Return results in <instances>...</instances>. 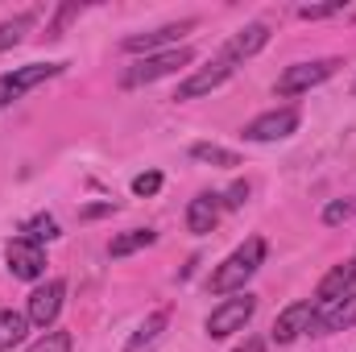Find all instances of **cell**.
I'll use <instances>...</instances> for the list:
<instances>
[{"instance_id": "14", "label": "cell", "mask_w": 356, "mask_h": 352, "mask_svg": "<svg viewBox=\"0 0 356 352\" xmlns=\"http://www.w3.org/2000/svg\"><path fill=\"white\" fill-rule=\"evenodd\" d=\"M353 286H356V262H340L323 282H319V290H315V307H332V303H340Z\"/></svg>"}, {"instance_id": "23", "label": "cell", "mask_w": 356, "mask_h": 352, "mask_svg": "<svg viewBox=\"0 0 356 352\" xmlns=\"http://www.w3.org/2000/svg\"><path fill=\"white\" fill-rule=\"evenodd\" d=\"M162 191V175L158 170H145V175L133 178V195H158Z\"/></svg>"}, {"instance_id": "19", "label": "cell", "mask_w": 356, "mask_h": 352, "mask_svg": "<svg viewBox=\"0 0 356 352\" xmlns=\"http://www.w3.org/2000/svg\"><path fill=\"white\" fill-rule=\"evenodd\" d=\"M191 158H195V162H207V166H224V170L241 166V154H232V150H224V145H211V141L191 145Z\"/></svg>"}, {"instance_id": "4", "label": "cell", "mask_w": 356, "mask_h": 352, "mask_svg": "<svg viewBox=\"0 0 356 352\" xmlns=\"http://www.w3.org/2000/svg\"><path fill=\"white\" fill-rule=\"evenodd\" d=\"M63 67H67V63H29V67H17V71L0 75V108H8L13 99H21L29 88H38V83H46V79L63 75Z\"/></svg>"}, {"instance_id": "21", "label": "cell", "mask_w": 356, "mask_h": 352, "mask_svg": "<svg viewBox=\"0 0 356 352\" xmlns=\"http://www.w3.org/2000/svg\"><path fill=\"white\" fill-rule=\"evenodd\" d=\"M25 237L42 245V241H54V237H63V232H58V224H54L50 216H38V220H29V224H25Z\"/></svg>"}, {"instance_id": "17", "label": "cell", "mask_w": 356, "mask_h": 352, "mask_svg": "<svg viewBox=\"0 0 356 352\" xmlns=\"http://www.w3.org/2000/svg\"><path fill=\"white\" fill-rule=\"evenodd\" d=\"M166 319H170L166 311H154V315H149V319H145V323L133 332V340L124 344V352H145L154 340H158V336H162V332H166Z\"/></svg>"}, {"instance_id": "20", "label": "cell", "mask_w": 356, "mask_h": 352, "mask_svg": "<svg viewBox=\"0 0 356 352\" xmlns=\"http://www.w3.org/2000/svg\"><path fill=\"white\" fill-rule=\"evenodd\" d=\"M29 29H33V17H29V13H21V17L4 21V25H0V54H4V50H13Z\"/></svg>"}, {"instance_id": "2", "label": "cell", "mask_w": 356, "mask_h": 352, "mask_svg": "<svg viewBox=\"0 0 356 352\" xmlns=\"http://www.w3.org/2000/svg\"><path fill=\"white\" fill-rule=\"evenodd\" d=\"M195 63V50L191 46H175V50H162V54H145L137 67H129L120 75V88H145V83H158L166 75H175L182 67Z\"/></svg>"}, {"instance_id": "24", "label": "cell", "mask_w": 356, "mask_h": 352, "mask_svg": "<svg viewBox=\"0 0 356 352\" xmlns=\"http://www.w3.org/2000/svg\"><path fill=\"white\" fill-rule=\"evenodd\" d=\"M340 8H344V4H302L298 17H302V21H323V17H336Z\"/></svg>"}, {"instance_id": "8", "label": "cell", "mask_w": 356, "mask_h": 352, "mask_svg": "<svg viewBox=\"0 0 356 352\" xmlns=\"http://www.w3.org/2000/svg\"><path fill=\"white\" fill-rule=\"evenodd\" d=\"M294 129H298V108H273L245 125V137L249 141H286Z\"/></svg>"}, {"instance_id": "1", "label": "cell", "mask_w": 356, "mask_h": 352, "mask_svg": "<svg viewBox=\"0 0 356 352\" xmlns=\"http://www.w3.org/2000/svg\"><path fill=\"white\" fill-rule=\"evenodd\" d=\"M266 262V241L261 237H249L232 257L224 265H216V273H211V282H207V290L211 294H232V290H245V282L261 269Z\"/></svg>"}, {"instance_id": "3", "label": "cell", "mask_w": 356, "mask_h": 352, "mask_svg": "<svg viewBox=\"0 0 356 352\" xmlns=\"http://www.w3.org/2000/svg\"><path fill=\"white\" fill-rule=\"evenodd\" d=\"M253 311H257V298H253V294L224 298V303H220V307L207 315V336H211V340H224V336L241 332V328L253 319Z\"/></svg>"}, {"instance_id": "9", "label": "cell", "mask_w": 356, "mask_h": 352, "mask_svg": "<svg viewBox=\"0 0 356 352\" xmlns=\"http://www.w3.org/2000/svg\"><path fill=\"white\" fill-rule=\"evenodd\" d=\"M315 298H298V303H290L277 319H273V344H290V340H298L302 332H311V319H315Z\"/></svg>"}, {"instance_id": "6", "label": "cell", "mask_w": 356, "mask_h": 352, "mask_svg": "<svg viewBox=\"0 0 356 352\" xmlns=\"http://www.w3.org/2000/svg\"><path fill=\"white\" fill-rule=\"evenodd\" d=\"M4 262H8V273H13V278L38 282V278L46 273V249H42L38 241H29V237H17V241H8V249H4Z\"/></svg>"}, {"instance_id": "11", "label": "cell", "mask_w": 356, "mask_h": 352, "mask_svg": "<svg viewBox=\"0 0 356 352\" xmlns=\"http://www.w3.org/2000/svg\"><path fill=\"white\" fill-rule=\"evenodd\" d=\"M220 211H224V199L211 195V191H203V195H195V199L186 203V228H191L195 237H207V232H216Z\"/></svg>"}, {"instance_id": "25", "label": "cell", "mask_w": 356, "mask_h": 352, "mask_svg": "<svg viewBox=\"0 0 356 352\" xmlns=\"http://www.w3.org/2000/svg\"><path fill=\"white\" fill-rule=\"evenodd\" d=\"M353 211H356V203H344V199H340V203H332V207L323 211V224H344Z\"/></svg>"}, {"instance_id": "13", "label": "cell", "mask_w": 356, "mask_h": 352, "mask_svg": "<svg viewBox=\"0 0 356 352\" xmlns=\"http://www.w3.org/2000/svg\"><path fill=\"white\" fill-rule=\"evenodd\" d=\"M266 42H269V25L253 21V25H245V29H236V33L228 38V46H224V58L236 67L241 58H253V54H257Z\"/></svg>"}, {"instance_id": "27", "label": "cell", "mask_w": 356, "mask_h": 352, "mask_svg": "<svg viewBox=\"0 0 356 352\" xmlns=\"http://www.w3.org/2000/svg\"><path fill=\"white\" fill-rule=\"evenodd\" d=\"M108 211H112V203H99V207H88V211H83V220H95V216H108Z\"/></svg>"}, {"instance_id": "10", "label": "cell", "mask_w": 356, "mask_h": 352, "mask_svg": "<svg viewBox=\"0 0 356 352\" xmlns=\"http://www.w3.org/2000/svg\"><path fill=\"white\" fill-rule=\"evenodd\" d=\"M228 75H232V63L220 54L211 67H203V71H195L186 83H178L175 99H199V95H207V91H216L220 83H228Z\"/></svg>"}, {"instance_id": "5", "label": "cell", "mask_w": 356, "mask_h": 352, "mask_svg": "<svg viewBox=\"0 0 356 352\" xmlns=\"http://www.w3.org/2000/svg\"><path fill=\"white\" fill-rule=\"evenodd\" d=\"M336 67H344L340 58H319V63H298V67H286L277 75V95H298V91L319 88L323 79L336 75Z\"/></svg>"}, {"instance_id": "26", "label": "cell", "mask_w": 356, "mask_h": 352, "mask_svg": "<svg viewBox=\"0 0 356 352\" xmlns=\"http://www.w3.org/2000/svg\"><path fill=\"white\" fill-rule=\"evenodd\" d=\"M245 199H249V182H232L224 195V207H245Z\"/></svg>"}, {"instance_id": "12", "label": "cell", "mask_w": 356, "mask_h": 352, "mask_svg": "<svg viewBox=\"0 0 356 352\" xmlns=\"http://www.w3.org/2000/svg\"><path fill=\"white\" fill-rule=\"evenodd\" d=\"M353 323H356V290H348L340 303L315 311V319H311L315 336H332V332H344V328H353Z\"/></svg>"}, {"instance_id": "7", "label": "cell", "mask_w": 356, "mask_h": 352, "mask_svg": "<svg viewBox=\"0 0 356 352\" xmlns=\"http://www.w3.org/2000/svg\"><path fill=\"white\" fill-rule=\"evenodd\" d=\"M63 298H67V282H63V278H50L46 286H38V290L29 294L25 319H29L33 328H50V323L58 319V311H63Z\"/></svg>"}, {"instance_id": "15", "label": "cell", "mask_w": 356, "mask_h": 352, "mask_svg": "<svg viewBox=\"0 0 356 352\" xmlns=\"http://www.w3.org/2000/svg\"><path fill=\"white\" fill-rule=\"evenodd\" d=\"M186 29H195V21H178V25H162V29H149V33H133V38H124V50L129 54H149V50H158V46H166V42H178V33H186Z\"/></svg>"}, {"instance_id": "18", "label": "cell", "mask_w": 356, "mask_h": 352, "mask_svg": "<svg viewBox=\"0 0 356 352\" xmlns=\"http://www.w3.org/2000/svg\"><path fill=\"white\" fill-rule=\"evenodd\" d=\"M25 332H29V319L21 311H0V352L17 349L25 340Z\"/></svg>"}, {"instance_id": "22", "label": "cell", "mask_w": 356, "mask_h": 352, "mask_svg": "<svg viewBox=\"0 0 356 352\" xmlns=\"http://www.w3.org/2000/svg\"><path fill=\"white\" fill-rule=\"evenodd\" d=\"M29 352H71V332H46L29 344Z\"/></svg>"}, {"instance_id": "16", "label": "cell", "mask_w": 356, "mask_h": 352, "mask_svg": "<svg viewBox=\"0 0 356 352\" xmlns=\"http://www.w3.org/2000/svg\"><path fill=\"white\" fill-rule=\"evenodd\" d=\"M154 241H158L154 228H129V232H120V237L108 245V257H129V253H137V249H149Z\"/></svg>"}, {"instance_id": "28", "label": "cell", "mask_w": 356, "mask_h": 352, "mask_svg": "<svg viewBox=\"0 0 356 352\" xmlns=\"http://www.w3.org/2000/svg\"><path fill=\"white\" fill-rule=\"evenodd\" d=\"M236 352H266V344H261V340H245Z\"/></svg>"}]
</instances>
